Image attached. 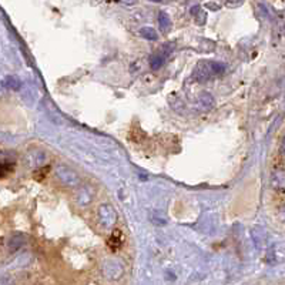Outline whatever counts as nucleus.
Listing matches in <instances>:
<instances>
[{"label": "nucleus", "mask_w": 285, "mask_h": 285, "mask_svg": "<svg viewBox=\"0 0 285 285\" xmlns=\"http://www.w3.org/2000/svg\"><path fill=\"white\" fill-rule=\"evenodd\" d=\"M226 70V64L218 63V61H200L197 64L196 70H194V79L197 81H207V80L213 79L216 76L223 74Z\"/></svg>", "instance_id": "nucleus-1"}, {"label": "nucleus", "mask_w": 285, "mask_h": 285, "mask_svg": "<svg viewBox=\"0 0 285 285\" xmlns=\"http://www.w3.org/2000/svg\"><path fill=\"white\" fill-rule=\"evenodd\" d=\"M56 176L59 177V180L64 186L79 187L80 178L77 176V173L70 167H67V166H57L56 167Z\"/></svg>", "instance_id": "nucleus-2"}, {"label": "nucleus", "mask_w": 285, "mask_h": 285, "mask_svg": "<svg viewBox=\"0 0 285 285\" xmlns=\"http://www.w3.org/2000/svg\"><path fill=\"white\" fill-rule=\"evenodd\" d=\"M98 221L100 224L106 228H113L117 223V213L116 210L108 204H101L98 207Z\"/></svg>", "instance_id": "nucleus-3"}, {"label": "nucleus", "mask_w": 285, "mask_h": 285, "mask_svg": "<svg viewBox=\"0 0 285 285\" xmlns=\"http://www.w3.org/2000/svg\"><path fill=\"white\" fill-rule=\"evenodd\" d=\"M44 160H46V154L41 151V150H30L29 153H27V156H26V161H27V164H29L30 167H40L43 163H44Z\"/></svg>", "instance_id": "nucleus-4"}, {"label": "nucleus", "mask_w": 285, "mask_h": 285, "mask_svg": "<svg viewBox=\"0 0 285 285\" xmlns=\"http://www.w3.org/2000/svg\"><path fill=\"white\" fill-rule=\"evenodd\" d=\"M271 184L273 187L278 190V191H283L285 190V171L284 170H276L273 173V177H271Z\"/></svg>", "instance_id": "nucleus-5"}, {"label": "nucleus", "mask_w": 285, "mask_h": 285, "mask_svg": "<svg viewBox=\"0 0 285 285\" xmlns=\"http://www.w3.org/2000/svg\"><path fill=\"white\" fill-rule=\"evenodd\" d=\"M7 246H9V250L11 253L19 251L20 248L24 246V236H21V234H13V236L9 238Z\"/></svg>", "instance_id": "nucleus-6"}, {"label": "nucleus", "mask_w": 285, "mask_h": 285, "mask_svg": "<svg viewBox=\"0 0 285 285\" xmlns=\"http://www.w3.org/2000/svg\"><path fill=\"white\" fill-rule=\"evenodd\" d=\"M91 200H93V197H91V194L89 193V188L87 187L81 188L79 191V194H77V203H79L80 206L86 207L87 204L91 203Z\"/></svg>", "instance_id": "nucleus-7"}, {"label": "nucleus", "mask_w": 285, "mask_h": 285, "mask_svg": "<svg viewBox=\"0 0 285 285\" xmlns=\"http://www.w3.org/2000/svg\"><path fill=\"white\" fill-rule=\"evenodd\" d=\"M158 24H160V29L163 30L164 33L168 31V29L171 27V20H170V16H168L166 11H160V14H158Z\"/></svg>", "instance_id": "nucleus-8"}, {"label": "nucleus", "mask_w": 285, "mask_h": 285, "mask_svg": "<svg viewBox=\"0 0 285 285\" xmlns=\"http://www.w3.org/2000/svg\"><path fill=\"white\" fill-rule=\"evenodd\" d=\"M108 247H110L113 251H116V250H118V248L121 247V234H120V231H116L113 236L110 237V240H108Z\"/></svg>", "instance_id": "nucleus-9"}, {"label": "nucleus", "mask_w": 285, "mask_h": 285, "mask_svg": "<svg viewBox=\"0 0 285 285\" xmlns=\"http://www.w3.org/2000/svg\"><path fill=\"white\" fill-rule=\"evenodd\" d=\"M4 86H6L7 89L13 90V91H19L20 80L17 79V77H14V76H9V77L4 79Z\"/></svg>", "instance_id": "nucleus-10"}, {"label": "nucleus", "mask_w": 285, "mask_h": 285, "mask_svg": "<svg viewBox=\"0 0 285 285\" xmlns=\"http://www.w3.org/2000/svg\"><path fill=\"white\" fill-rule=\"evenodd\" d=\"M191 14H194V17H196L197 23H198L200 26L206 23V13L201 10V7H200V6H194V7L191 9Z\"/></svg>", "instance_id": "nucleus-11"}, {"label": "nucleus", "mask_w": 285, "mask_h": 285, "mask_svg": "<svg viewBox=\"0 0 285 285\" xmlns=\"http://www.w3.org/2000/svg\"><path fill=\"white\" fill-rule=\"evenodd\" d=\"M140 34L144 37V39L147 40H151V41H154V40H157V31L153 29V27H143V29H140Z\"/></svg>", "instance_id": "nucleus-12"}, {"label": "nucleus", "mask_w": 285, "mask_h": 285, "mask_svg": "<svg viewBox=\"0 0 285 285\" xmlns=\"http://www.w3.org/2000/svg\"><path fill=\"white\" fill-rule=\"evenodd\" d=\"M163 64H164V57L163 56L154 54V56L150 57V67L153 70H158Z\"/></svg>", "instance_id": "nucleus-13"}, {"label": "nucleus", "mask_w": 285, "mask_h": 285, "mask_svg": "<svg viewBox=\"0 0 285 285\" xmlns=\"http://www.w3.org/2000/svg\"><path fill=\"white\" fill-rule=\"evenodd\" d=\"M13 168H14V163H11V164H10V161H7V160H3V161H1V177H4L7 173H11V171H13Z\"/></svg>", "instance_id": "nucleus-14"}, {"label": "nucleus", "mask_w": 285, "mask_h": 285, "mask_svg": "<svg viewBox=\"0 0 285 285\" xmlns=\"http://www.w3.org/2000/svg\"><path fill=\"white\" fill-rule=\"evenodd\" d=\"M278 216H280V218H281V221H284L285 223V206H283L281 208H280Z\"/></svg>", "instance_id": "nucleus-15"}, {"label": "nucleus", "mask_w": 285, "mask_h": 285, "mask_svg": "<svg viewBox=\"0 0 285 285\" xmlns=\"http://www.w3.org/2000/svg\"><path fill=\"white\" fill-rule=\"evenodd\" d=\"M280 151H281V156L285 157V137L283 140V143H281V148H280Z\"/></svg>", "instance_id": "nucleus-16"}, {"label": "nucleus", "mask_w": 285, "mask_h": 285, "mask_svg": "<svg viewBox=\"0 0 285 285\" xmlns=\"http://www.w3.org/2000/svg\"><path fill=\"white\" fill-rule=\"evenodd\" d=\"M207 6H208V7H211V9H213V10H218V9H220V6H218V4H213V3H208Z\"/></svg>", "instance_id": "nucleus-17"}, {"label": "nucleus", "mask_w": 285, "mask_h": 285, "mask_svg": "<svg viewBox=\"0 0 285 285\" xmlns=\"http://www.w3.org/2000/svg\"><path fill=\"white\" fill-rule=\"evenodd\" d=\"M123 3H126V4H134V3H137V0H121Z\"/></svg>", "instance_id": "nucleus-18"}, {"label": "nucleus", "mask_w": 285, "mask_h": 285, "mask_svg": "<svg viewBox=\"0 0 285 285\" xmlns=\"http://www.w3.org/2000/svg\"><path fill=\"white\" fill-rule=\"evenodd\" d=\"M150 1H154V3H158V1H161V0H150Z\"/></svg>", "instance_id": "nucleus-19"}]
</instances>
